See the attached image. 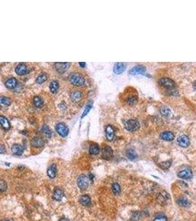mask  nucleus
<instances>
[{"instance_id":"23","label":"nucleus","mask_w":196,"mask_h":221,"mask_svg":"<svg viewBox=\"0 0 196 221\" xmlns=\"http://www.w3.org/2000/svg\"><path fill=\"white\" fill-rule=\"evenodd\" d=\"M0 124H1V125L2 126V128L4 130H9L10 128V122L8 121V120L4 116H0Z\"/></svg>"},{"instance_id":"20","label":"nucleus","mask_w":196,"mask_h":221,"mask_svg":"<svg viewBox=\"0 0 196 221\" xmlns=\"http://www.w3.org/2000/svg\"><path fill=\"white\" fill-rule=\"evenodd\" d=\"M160 138L165 141H173L175 138V136L170 131H165L162 133L160 135Z\"/></svg>"},{"instance_id":"31","label":"nucleus","mask_w":196,"mask_h":221,"mask_svg":"<svg viewBox=\"0 0 196 221\" xmlns=\"http://www.w3.org/2000/svg\"><path fill=\"white\" fill-rule=\"evenodd\" d=\"M0 104L5 106H9L11 104V100L5 96H0Z\"/></svg>"},{"instance_id":"18","label":"nucleus","mask_w":196,"mask_h":221,"mask_svg":"<svg viewBox=\"0 0 196 221\" xmlns=\"http://www.w3.org/2000/svg\"><path fill=\"white\" fill-rule=\"evenodd\" d=\"M4 85L7 88L13 89V88H16V85H17V80L15 77H10V78L7 79V80L4 83Z\"/></svg>"},{"instance_id":"15","label":"nucleus","mask_w":196,"mask_h":221,"mask_svg":"<svg viewBox=\"0 0 196 221\" xmlns=\"http://www.w3.org/2000/svg\"><path fill=\"white\" fill-rule=\"evenodd\" d=\"M146 71V68L143 66H141V65H138V66H135L133 67L131 70L129 71V73L131 74H143Z\"/></svg>"},{"instance_id":"24","label":"nucleus","mask_w":196,"mask_h":221,"mask_svg":"<svg viewBox=\"0 0 196 221\" xmlns=\"http://www.w3.org/2000/svg\"><path fill=\"white\" fill-rule=\"evenodd\" d=\"M80 202L83 206H88L91 204V198L88 195H84L81 196L80 199Z\"/></svg>"},{"instance_id":"14","label":"nucleus","mask_w":196,"mask_h":221,"mask_svg":"<svg viewBox=\"0 0 196 221\" xmlns=\"http://www.w3.org/2000/svg\"><path fill=\"white\" fill-rule=\"evenodd\" d=\"M177 142L181 147H187L189 145V139L186 136L182 135L177 139Z\"/></svg>"},{"instance_id":"11","label":"nucleus","mask_w":196,"mask_h":221,"mask_svg":"<svg viewBox=\"0 0 196 221\" xmlns=\"http://www.w3.org/2000/svg\"><path fill=\"white\" fill-rule=\"evenodd\" d=\"M170 199V195L168 193H167L165 191H163L162 193H159L157 196V201L159 204L162 205H165L167 204L168 200Z\"/></svg>"},{"instance_id":"6","label":"nucleus","mask_w":196,"mask_h":221,"mask_svg":"<svg viewBox=\"0 0 196 221\" xmlns=\"http://www.w3.org/2000/svg\"><path fill=\"white\" fill-rule=\"evenodd\" d=\"M178 176L182 179H190L192 177V170L189 167H185V168L181 169L180 171L178 173Z\"/></svg>"},{"instance_id":"41","label":"nucleus","mask_w":196,"mask_h":221,"mask_svg":"<svg viewBox=\"0 0 196 221\" xmlns=\"http://www.w3.org/2000/svg\"><path fill=\"white\" fill-rule=\"evenodd\" d=\"M79 65H80V66L81 67H82V68H84V67L86 66V64L85 62H80V63H79Z\"/></svg>"},{"instance_id":"21","label":"nucleus","mask_w":196,"mask_h":221,"mask_svg":"<svg viewBox=\"0 0 196 221\" xmlns=\"http://www.w3.org/2000/svg\"><path fill=\"white\" fill-rule=\"evenodd\" d=\"M57 173V166L55 164L50 165L47 169V176L50 178H54Z\"/></svg>"},{"instance_id":"37","label":"nucleus","mask_w":196,"mask_h":221,"mask_svg":"<svg viewBox=\"0 0 196 221\" xmlns=\"http://www.w3.org/2000/svg\"><path fill=\"white\" fill-rule=\"evenodd\" d=\"M160 111H161V114H162L163 116H165V117L169 116L170 114V110L168 108L165 107V106L162 107V109H161Z\"/></svg>"},{"instance_id":"27","label":"nucleus","mask_w":196,"mask_h":221,"mask_svg":"<svg viewBox=\"0 0 196 221\" xmlns=\"http://www.w3.org/2000/svg\"><path fill=\"white\" fill-rule=\"evenodd\" d=\"M99 153V147L97 144H92L89 147V153L92 155H97Z\"/></svg>"},{"instance_id":"36","label":"nucleus","mask_w":196,"mask_h":221,"mask_svg":"<svg viewBox=\"0 0 196 221\" xmlns=\"http://www.w3.org/2000/svg\"><path fill=\"white\" fill-rule=\"evenodd\" d=\"M7 183L2 179H0V192H5L7 190Z\"/></svg>"},{"instance_id":"33","label":"nucleus","mask_w":196,"mask_h":221,"mask_svg":"<svg viewBox=\"0 0 196 221\" xmlns=\"http://www.w3.org/2000/svg\"><path fill=\"white\" fill-rule=\"evenodd\" d=\"M159 166L163 170H167L168 168H170V167L171 166V160L166 161H162V162L159 163Z\"/></svg>"},{"instance_id":"10","label":"nucleus","mask_w":196,"mask_h":221,"mask_svg":"<svg viewBox=\"0 0 196 221\" xmlns=\"http://www.w3.org/2000/svg\"><path fill=\"white\" fill-rule=\"evenodd\" d=\"M30 144L33 147H36V148H40V147H42L45 144V141L42 138L39 136H35L33 137L31 139L30 141Z\"/></svg>"},{"instance_id":"32","label":"nucleus","mask_w":196,"mask_h":221,"mask_svg":"<svg viewBox=\"0 0 196 221\" xmlns=\"http://www.w3.org/2000/svg\"><path fill=\"white\" fill-rule=\"evenodd\" d=\"M111 188H112L113 193H114V195H119V193H120V192H121L120 186H119V184H117V183H114V184H112Z\"/></svg>"},{"instance_id":"8","label":"nucleus","mask_w":196,"mask_h":221,"mask_svg":"<svg viewBox=\"0 0 196 221\" xmlns=\"http://www.w3.org/2000/svg\"><path fill=\"white\" fill-rule=\"evenodd\" d=\"M113 156V150L110 146H105L102 149V157L105 160H110Z\"/></svg>"},{"instance_id":"26","label":"nucleus","mask_w":196,"mask_h":221,"mask_svg":"<svg viewBox=\"0 0 196 221\" xmlns=\"http://www.w3.org/2000/svg\"><path fill=\"white\" fill-rule=\"evenodd\" d=\"M41 131H42L43 134H44L46 137H47V138H51L52 135H53V132H52L51 129H50L48 126L46 125H44L42 126V128H41Z\"/></svg>"},{"instance_id":"29","label":"nucleus","mask_w":196,"mask_h":221,"mask_svg":"<svg viewBox=\"0 0 196 221\" xmlns=\"http://www.w3.org/2000/svg\"><path fill=\"white\" fill-rule=\"evenodd\" d=\"M33 104L36 108H41L44 106V100L39 96H36L33 98Z\"/></svg>"},{"instance_id":"42","label":"nucleus","mask_w":196,"mask_h":221,"mask_svg":"<svg viewBox=\"0 0 196 221\" xmlns=\"http://www.w3.org/2000/svg\"><path fill=\"white\" fill-rule=\"evenodd\" d=\"M59 221H68V220H67V219H66V218H61Z\"/></svg>"},{"instance_id":"4","label":"nucleus","mask_w":196,"mask_h":221,"mask_svg":"<svg viewBox=\"0 0 196 221\" xmlns=\"http://www.w3.org/2000/svg\"><path fill=\"white\" fill-rule=\"evenodd\" d=\"M159 83H160L161 86L166 88L167 89L171 90V91L173 90L176 86L175 82L173 80H171L170 78H168V77H163V78H161L160 80H159Z\"/></svg>"},{"instance_id":"43","label":"nucleus","mask_w":196,"mask_h":221,"mask_svg":"<svg viewBox=\"0 0 196 221\" xmlns=\"http://www.w3.org/2000/svg\"><path fill=\"white\" fill-rule=\"evenodd\" d=\"M1 221H10V220H1Z\"/></svg>"},{"instance_id":"22","label":"nucleus","mask_w":196,"mask_h":221,"mask_svg":"<svg viewBox=\"0 0 196 221\" xmlns=\"http://www.w3.org/2000/svg\"><path fill=\"white\" fill-rule=\"evenodd\" d=\"M64 197V192L60 188H56L53 192V198L56 201H61Z\"/></svg>"},{"instance_id":"9","label":"nucleus","mask_w":196,"mask_h":221,"mask_svg":"<svg viewBox=\"0 0 196 221\" xmlns=\"http://www.w3.org/2000/svg\"><path fill=\"white\" fill-rule=\"evenodd\" d=\"M54 66L58 72L63 74L69 68V66H71V63H69V62H67V63H56Z\"/></svg>"},{"instance_id":"39","label":"nucleus","mask_w":196,"mask_h":221,"mask_svg":"<svg viewBox=\"0 0 196 221\" xmlns=\"http://www.w3.org/2000/svg\"><path fill=\"white\" fill-rule=\"evenodd\" d=\"M141 217V213L139 212H136L134 213V215H133V219L134 220H139V217Z\"/></svg>"},{"instance_id":"1","label":"nucleus","mask_w":196,"mask_h":221,"mask_svg":"<svg viewBox=\"0 0 196 221\" xmlns=\"http://www.w3.org/2000/svg\"><path fill=\"white\" fill-rule=\"evenodd\" d=\"M70 83L75 86H82L85 84L86 79L82 74L79 72H72L68 76Z\"/></svg>"},{"instance_id":"40","label":"nucleus","mask_w":196,"mask_h":221,"mask_svg":"<svg viewBox=\"0 0 196 221\" xmlns=\"http://www.w3.org/2000/svg\"><path fill=\"white\" fill-rule=\"evenodd\" d=\"M6 152V148L4 144H0V153H4Z\"/></svg>"},{"instance_id":"2","label":"nucleus","mask_w":196,"mask_h":221,"mask_svg":"<svg viewBox=\"0 0 196 221\" xmlns=\"http://www.w3.org/2000/svg\"><path fill=\"white\" fill-rule=\"evenodd\" d=\"M125 128L128 131L134 132L137 131L140 128V124L137 120L131 119V120H127L125 123Z\"/></svg>"},{"instance_id":"7","label":"nucleus","mask_w":196,"mask_h":221,"mask_svg":"<svg viewBox=\"0 0 196 221\" xmlns=\"http://www.w3.org/2000/svg\"><path fill=\"white\" fill-rule=\"evenodd\" d=\"M83 94L82 91L80 90H73L71 93H70V98L71 100L74 103H78L82 100Z\"/></svg>"},{"instance_id":"17","label":"nucleus","mask_w":196,"mask_h":221,"mask_svg":"<svg viewBox=\"0 0 196 221\" xmlns=\"http://www.w3.org/2000/svg\"><path fill=\"white\" fill-rule=\"evenodd\" d=\"M105 136L108 141H112L114 138V130L111 125H108L105 128Z\"/></svg>"},{"instance_id":"13","label":"nucleus","mask_w":196,"mask_h":221,"mask_svg":"<svg viewBox=\"0 0 196 221\" xmlns=\"http://www.w3.org/2000/svg\"><path fill=\"white\" fill-rule=\"evenodd\" d=\"M137 100H138V95L137 93H131V94H128L127 95L126 97V101L127 104L130 105V106H134L135 105L136 103H137Z\"/></svg>"},{"instance_id":"19","label":"nucleus","mask_w":196,"mask_h":221,"mask_svg":"<svg viewBox=\"0 0 196 221\" xmlns=\"http://www.w3.org/2000/svg\"><path fill=\"white\" fill-rule=\"evenodd\" d=\"M11 150L12 153L16 155H21L24 152V148L21 145L18 144H13V146L11 147Z\"/></svg>"},{"instance_id":"30","label":"nucleus","mask_w":196,"mask_h":221,"mask_svg":"<svg viewBox=\"0 0 196 221\" xmlns=\"http://www.w3.org/2000/svg\"><path fill=\"white\" fill-rule=\"evenodd\" d=\"M177 203L178 205L181 206L183 207H188L190 205V203L188 201V200L184 197H179L177 199Z\"/></svg>"},{"instance_id":"12","label":"nucleus","mask_w":196,"mask_h":221,"mask_svg":"<svg viewBox=\"0 0 196 221\" xmlns=\"http://www.w3.org/2000/svg\"><path fill=\"white\" fill-rule=\"evenodd\" d=\"M16 73L19 75H24L28 72V68L26 66L25 63H19L17 66H16Z\"/></svg>"},{"instance_id":"38","label":"nucleus","mask_w":196,"mask_h":221,"mask_svg":"<svg viewBox=\"0 0 196 221\" xmlns=\"http://www.w3.org/2000/svg\"><path fill=\"white\" fill-rule=\"evenodd\" d=\"M154 221H167V217L165 215H157L156 216Z\"/></svg>"},{"instance_id":"3","label":"nucleus","mask_w":196,"mask_h":221,"mask_svg":"<svg viewBox=\"0 0 196 221\" xmlns=\"http://www.w3.org/2000/svg\"><path fill=\"white\" fill-rule=\"evenodd\" d=\"M89 178L86 175H80L78 178V186L81 190H86L89 185Z\"/></svg>"},{"instance_id":"28","label":"nucleus","mask_w":196,"mask_h":221,"mask_svg":"<svg viewBox=\"0 0 196 221\" xmlns=\"http://www.w3.org/2000/svg\"><path fill=\"white\" fill-rule=\"evenodd\" d=\"M47 78H48V76L46 73H41V74H39L37 77H36V82L38 84H42L44 82L47 81Z\"/></svg>"},{"instance_id":"16","label":"nucleus","mask_w":196,"mask_h":221,"mask_svg":"<svg viewBox=\"0 0 196 221\" xmlns=\"http://www.w3.org/2000/svg\"><path fill=\"white\" fill-rule=\"evenodd\" d=\"M125 66L126 65L124 63H121V62L116 63L114 66V72L117 74H121L125 71Z\"/></svg>"},{"instance_id":"25","label":"nucleus","mask_w":196,"mask_h":221,"mask_svg":"<svg viewBox=\"0 0 196 221\" xmlns=\"http://www.w3.org/2000/svg\"><path fill=\"white\" fill-rule=\"evenodd\" d=\"M59 88V83L58 80H53L50 84V89L53 94L57 93L58 90Z\"/></svg>"},{"instance_id":"35","label":"nucleus","mask_w":196,"mask_h":221,"mask_svg":"<svg viewBox=\"0 0 196 221\" xmlns=\"http://www.w3.org/2000/svg\"><path fill=\"white\" fill-rule=\"evenodd\" d=\"M92 105H93V102L92 101H89L88 102V103L87 104V106H86L85 108V110H84L82 116H81V118H83L85 116H86L87 114H88V113L89 112L90 109H91V107H92Z\"/></svg>"},{"instance_id":"5","label":"nucleus","mask_w":196,"mask_h":221,"mask_svg":"<svg viewBox=\"0 0 196 221\" xmlns=\"http://www.w3.org/2000/svg\"><path fill=\"white\" fill-rule=\"evenodd\" d=\"M56 130L61 136L66 137L69 134V128L64 123H59L56 125Z\"/></svg>"},{"instance_id":"34","label":"nucleus","mask_w":196,"mask_h":221,"mask_svg":"<svg viewBox=\"0 0 196 221\" xmlns=\"http://www.w3.org/2000/svg\"><path fill=\"white\" fill-rule=\"evenodd\" d=\"M126 154L128 158H129L130 160H134L135 158H137V153H136L135 150H128V151H127Z\"/></svg>"}]
</instances>
